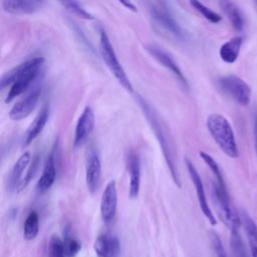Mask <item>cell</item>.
Returning <instances> with one entry per match:
<instances>
[{"instance_id":"d6a6232c","label":"cell","mask_w":257,"mask_h":257,"mask_svg":"<svg viewBox=\"0 0 257 257\" xmlns=\"http://www.w3.org/2000/svg\"><path fill=\"white\" fill-rule=\"evenodd\" d=\"M34 1H37V2H40V3H43L44 0H34Z\"/></svg>"},{"instance_id":"44dd1931","label":"cell","mask_w":257,"mask_h":257,"mask_svg":"<svg viewBox=\"0 0 257 257\" xmlns=\"http://www.w3.org/2000/svg\"><path fill=\"white\" fill-rule=\"evenodd\" d=\"M242 45V37L236 36L225 42L219 50L221 59L226 63H234L239 55Z\"/></svg>"},{"instance_id":"5b68a950","label":"cell","mask_w":257,"mask_h":257,"mask_svg":"<svg viewBox=\"0 0 257 257\" xmlns=\"http://www.w3.org/2000/svg\"><path fill=\"white\" fill-rule=\"evenodd\" d=\"M213 198L223 223L231 232H238L241 226V217L232 205L226 187L217 182L213 185Z\"/></svg>"},{"instance_id":"f546056e","label":"cell","mask_w":257,"mask_h":257,"mask_svg":"<svg viewBox=\"0 0 257 257\" xmlns=\"http://www.w3.org/2000/svg\"><path fill=\"white\" fill-rule=\"evenodd\" d=\"M121 5H123L126 9L133 11V12H137V7L135 6V4L131 1V0H117Z\"/></svg>"},{"instance_id":"2e32d148","label":"cell","mask_w":257,"mask_h":257,"mask_svg":"<svg viewBox=\"0 0 257 257\" xmlns=\"http://www.w3.org/2000/svg\"><path fill=\"white\" fill-rule=\"evenodd\" d=\"M49 115V107L47 104L43 105L37 115L34 117L32 122L29 124L23 137V147L29 146L43 131Z\"/></svg>"},{"instance_id":"ba28073f","label":"cell","mask_w":257,"mask_h":257,"mask_svg":"<svg viewBox=\"0 0 257 257\" xmlns=\"http://www.w3.org/2000/svg\"><path fill=\"white\" fill-rule=\"evenodd\" d=\"M94 122H95V118H94L93 110L91 109L90 106L87 105L82 110L76 122L74 139H73L74 148L80 147L86 141V139L89 137V135L92 133L94 128Z\"/></svg>"},{"instance_id":"9a60e30c","label":"cell","mask_w":257,"mask_h":257,"mask_svg":"<svg viewBox=\"0 0 257 257\" xmlns=\"http://www.w3.org/2000/svg\"><path fill=\"white\" fill-rule=\"evenodd\" d=\"M147 50L163 65L165 66L166 68H168L184 85L188 86V83H187V79L186 77L184 76L182 70L180 69L179 65L177 64V62L166 52L164 51L163 49H161L160 47L158 46H155V45H150L147 47Z\"/></svg>"},{"instance_id":"836d02e7","label":"cell","mask_w":257,"mask_h":257,"mask_svg":"<svg viewBox=\"0 0 257 257\" xmlns=\"http://www.w3.org/2000/svg\"><path fill=\"white\" fill-rule=\"evenodd\" d=\"M255 1V3H256V5H257V0H254Z\"/></svg>"},{"instance_id":"4fadbf2b","label":"cell","mask_w":257,"mask_h":257,"mask_svg":"<svg viewBox=\"0 0 257 257\" xmlns=\"http://www.w3.org/2000/svg\"><path fill=\"white\" fill-rule=\"evenodd\" d=\"M93 248L97 257H116L119 253V241L110 233H102L96 237Z\"/></svg>"},{"instance_id":"cb8c5ba5","label":"cell","mask_w":257,"mask_h":257,"mask_svg":"<svg viewBox=\"0 0 257 257\" xmlns=\"http://www.w3.org/2000/svg\"><path fill=\"white\" fill-rule=\"evenodd\" d=\"M62 7H64L68 12L71 14L84 19V20H92L94 17L92 14H90L88 11H86L79 3L77 0H57Z\"/></svg>"},{"instance_id":"7402d4cb","label":"cell","mask_w":257,"mask_h":257,"mask_svg":"<svg viewBox=\"0 0 257 257\" xmlns=\"http://www.w3.org/2000/svg\"><path fill=\"white\" fill-rule=\"evenodd\" d=\"M220 5L223 12L226 14L228 19L232 23L233 27L236 30L241 31L244 27V18L238 6L231 0H221Z\"/></svg>"},{"instance_id":"4dcf8cb0","label":"cell","mask_w":257,"mask_h":257,"mask_svg":"<svg viewBox=\"0 0 257 257\" xmlns=\"http://www.w3.org/2000/svg\"><path fill=\"white\" fill-rule=\"evenodd\" d=\"M216 255H217V257H227V254H226L224 248H219L216 251Z\"/></svg>"},{"instance_id":"484cf974","label":"cell","mask_w":257,"mask_h":257,"mask_svg":"<svg viewBox=\"0 0 257 257\" xmlns=\"http://www.w3.org/2000/svg\"><path fill=\"white\" fill-rule=\"evenodd\" d=\"M200 157L201 159L205 162V164L210 168V170L212 171V173L214 174L215 176V179H216V182L218 184H220L221 186H225L224 184V180H223V176H222V173L220 171V168L217 164V162L213 159L212 156H210L209 154L205 153V152H200Z\"/></svg>"},{"instance_id":"8992f818","label":"cell","mask_w":257,"mask_h":257,"mask_svg":"<svg viewBox=\"0 0 257 257\" xmlns=\"http://www.w3.org/2000/svg\"><path fill=\"white\" fill-rule=\"evenodd\" d=\"M220 88L241 105H248L251 99L250 86L237 75H227L219 80Z\"/></svg>"},{"instance_id":"7c38bea8","label":"cell","mask_w":257,"mask_h":257,"mask_svg":"<svg viewBox=\"0 0 257 257\" xmlns=\"http://www.w3.org/2000/svg\"><path fill=\"white\" fill-rule=\"evenodd\" d=\"M101 177V163L95 150H91L86 159L85 182L90 193H94L98 188Z\"/></svg>"},{"instance_id":"6da1fadb","label":"cell","mask_w":257,"mask_h":257,"mask_svg":"<svg viewBox=\"0 0 257 257\" xmlns=\"http://www.w3.org/2000/svg\"><path fill=\"white\" fill-rule=\"evenodd\" d=\"M43 63L44 58L37 56L26 60L3 74L0 80L1 88L4 89L6 86L11 85L5 98L6 103L11 102L28 88L32 81L38 76Z\"/></svg>"},{"instance_id":"d6986e66","label":"cell","mask_w":257,"mask_h":257,"mask_svg":"<svg viewBox=\"0 0 257 257\" xmlns=\"http://www.w3.org/2000/svg\"><path fill=\"white\" fill-rule=\"evenodd\" d=\"M31 160V155L29 152H24L14 163L9 177H8V188L10 190H16L19 183L22 180V174L28 167Z\"/></svg>"},{"instance_id":"5bb4252c","label":"cell","mask_w":257,"mask_h":257,"mask_svg":"<svg viewBox=\"0 0 257 257\" xmlns=\"http://www.w3.org/2000/svg\"><path fill=\"white\" fill-rule=\"evenodd\" d=\"M126 167L130 174L128 196L131 199H136L139 196L141 187V162L136 153L131 152L127 155Z\"/></svg>"},{"instance_id":"ffe728a7","label":"cell","mask_w":257,"mask_h":257,"mask_svg":"<svg viewBox=\"0 0 257 257\" xmlns=\"http://www.w3.org/2000/svg\"><path fill=\"white\" fill-rule=\"evenodd\" d=\"M241 221L245 229L251 256L257 257V225L245 211H242L241 213Z\"/></svg>"},{"instance_id":"603a6c76","label":"cell","mask_w":257,"mask_h":257,"mask_svg":"<svg viewBox=\"0 0 257 257\" xmlns=\"http://www.w3.org/2000/svg\"><path fill=\"white\" fill-rule=\"evenodd\" d=\"M39 232V217L35 211H31L25 219L23 226V237L30 241L36 238Z\"/></svg>"},{"instance_id":"3957f363","label":"cell","mask_w":257,"mask_h":257,"mask_svg":"<svg viewBox=\"0 0 257 257\" xmlns=\"http://www.w3.org/2000/svg\"><path fill=\"white\" fill-rule=\"evenodd\" d=\"M138 102L141 105V107L144 111V114L146 115L147 119L149 120V122H150V124H151V126L154 131V134H155V136L157 137V139L159 141V144H160V146L162 148V151H163L165 161H166V163L169 167V170L171 172V175H172V178H173L175 184L178 185V187H181L179 176H178V171H177L176 165H175V157H174V154H173V149H172L170 141H168L166 128L162 124V122H161L158 114L155 112V110L140 95L138 96Z\"/></svg>"},{"instance_id":"83f0119b","label":"cell","mask_w":257,"mask_h":257,"mask_svg":"<svg viewBox=\"0 0 257 257\" xmlns=\"http://www.w3.org/2000/svg\"><path fill=\"white\" fill-rule=\"evenodd\" d=\"M62 242H63V249L66 257H74L81 248L80 243L77 240H75L73 237L68 235L67 233L65 234L64 240H62Z\"/></svg>"},{"instance_id":"d4e9b609","label":"cell","mask_w":257,"mask_h":257,"mask_svg":"<svg viewBox=\"0 0 257 257\" xmlns=\"http://www.w3.org/2000/svg\"><path fill=\"white\" fill-rule=\"evenodd\" d=\"M190 4L195 10H197L200 14L203 15V17H205L210 22L219 23L222 20V17L218 13L205 6L200 0H190Z\"/></svg>"},{"instance_id":"1f68e13d","label":"cell","mask_w":257,"mask_h":257,"mask_svg":"<svg viewBox=\"0 0 257 257\" xmlns=\"http://www.w3.org/2000/svg\"><path fill=\"white\" fill-rule=\"evenodd\" d=\"M254 135H255V148H256V154H257V116L255 118V125H254Z\"/></svg>"},{"instance_id":"e0dca14e","label":"cell","mask_w":257,"mask_h":257,"mask_svg":"<svg viewBox=\"0 0 257 257\" xmlns=\"http://www.w3.org/2000/svg\"><path fill=\"white\" fill-rule=\"evenodd\" d=\"M43 3L34 0H3V9L14 15L32 14L41 8Z\"/></svg>"},{"instance_id":"30bf717a","label":"cell","mask_w":257,"mask_h":257,"mask_svg":"<svg viewBox=\"0 0 257 257\" xmlns=\"http://www.w3.org/2000/svg\"><path fill=\"white\" fill-rule=\"evenodd\" d=\"M41 94V88L36 87L25 97L18 100L10 109L9 117L13 120H21L27 117L35 108Z\"/></svg>"},{"instance_id":"52a82bcc","label":"cell","mask_w":257,"mask_h":257,"mask_svg":"<svg viewBox=\"0 0 257 257\" xmlns=\"http://www.w3.org/2000/svg\"><path fill=\"white\" fill-rule=\"evenodd\" d=\"M185 163H186V166H187V169H188V172H189V175H190V178L195 186V189H196V193H197V198H198V202H199V205H200V208L203 212V214L205 215V217L209 220L210 224L215 226L217 224V221H216V218L209 206V203H208V200H207V197H206V193H205V189H204V185H203V182H202V179L196 169V167L194 166V164L188 159L186 158L185 159Z\"/></svg>"},{"instance_id":"4316f807","label":"cell","mask_w":257,"mask_h":257,"mask_svg":"<svg viewBox=\"0 0 257 257\" xmlns=\"http://www.w3.org/2000/svg\"><path fill=\"white\" fill-rule=\"evenodd\" d=\"M48 257H66L63 242L58 236H51L48 242Z\"/></svg>"},{"instance_id":"f1b7e54d","label":"cell","mask_w":257,"mask_h":257,"mask_svg":"<svg viewBox=\"0 0 257 257\" xmlns=\"http://www.w3.org/2000/svg\"><path fill=\"white\" fill-rule=\"evenodd\" d=\"M38 164H39V161H38V158L35 157L34 160L32 161V163L29 165L27 171H26V174L25 176L22 178L21 182L19 183L17 189H16V192H20L22 191L23 189H25L27 187V185L29 184V182L32 180V178L34 177L35 175V172L37 170V167H38Z\"/></svg>"},{"instance_id":"8fae6325","label":"cell","mask_w":257,"mask_h":257,"mask_svg":"<svg viewBox=\"0 0 257 257\" xmlns=\"http://www.w3.org/2000/svg\"><path fill=\"white\" fill-rule=\"evenodd\" d=\"M149 11L151 17L163 28H165L170 33L177 37H183V30L179 23L174 19V17L162 6L150 4Z\"/></svg>"},{"instance_id":"7a4b0ae2","label":"cell","mask_w":257,"mask_h":257,"mask_svg":"<svg viewBox=\"0 0 257 257\" xmlns=\"http://www.w3.org/2000/svg\"><path fill=\"white\" fill-rule=\"evenodd\" d=\"M206 125L219 149L229 158H238V147L229 120L220 113H211L207 116Z\"/></svg>"},{"instance_id":"ac0fdd59","label":"cell","mask_w":257,"mask_h":257,"mask_svg":"<svg viewBox=\"0 0 257 257\" xmlns=\"http://www.w3.org/2000/svg\"><path fill=\"white\" fill-rule=\"evenodd\" d=\"M56 178V168H55V162H54V157L52 154H50L45 162L42 174L37 182L36 185V190L38 193L42 194L48 191Z\"/></svg>"},{"instance_id":"9c48e42d","label":"cell","mask_w":257,"mask_h":257,"mask_svg":"<svg viewBox=\"0 0 257 257\" xmlns=\"http://www.w3.org/2000/svg\"><path fill=\"white\" fill-rule=\"evenodd\" d=\"M117 207V190L116 183L111 180L107 183L100 200V215L105 223L113 220Z\"/></svg>"},{"instance_id":"277c9868","label":"cell","mask_w":257,"mask_h":257,"mask_svg":"<svg viewBox=\"0 0 257 257\" xmlns=\"http://www.w3.org/2000/svg\"><path fill=\"white\" fill-rule=\"evenodd\" d=\"M99 51L102 60L113 74L118 83L130 93L134 92V87L128 79L124 69L122 68L120 62L117 59V56L114 52V49L110 43V40L104 30H100L99 33Z\"/></svg>"}]
</instances>
